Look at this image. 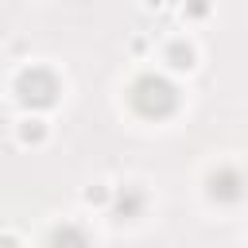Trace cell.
<instances>
[{
    "label": "cell",
    "mask_w": 248,
    "mask_h": 248,
    "mask_svg": "<svg viewBox=\"0 0 248 248\" xmlns=\"http://www.w3.org/2000/svg\"><path fill=\"white\" fill-rule=\"evenodd\" d=\"M209 194L221 198V202H236V198H240V174H236V170L213 174V178H209Z\"/></svg>",
    "instance_id": "obj_3"
},
{
    "label": "cell",
    "mask_w": 248,
    "mask_h": 248,
    "mask_svg": "<svg viewBox=\"0 0 248 248\" xmlns=\"http://www.w3.org/2000/svg\"><path fill=\"white\" fill-rule=\"evenodd\" d=\"M16 93H19V101L31 105V108H46V105H54V97H58V78H54L50 70H43V66H31V70H23V74L16 78Z\"/></svg>",
    "instance_id": "obj_2"
},
{
    "label": "cell",
    "mask_w": 248,
    "mask_h": 248,
    "mask_svg": "<svg viewBox=\"0 0 248 248\" xmlns=\"http://www.w3.org/2000/svg\"><path fill=\"white\" fill-rule=\"evenodd\" d=\"M50 248H89V236L78 225H58L50 232Z\"/></svg>",
    "instance_id": "obj_4"
},
{
    "label": "cell",
    "mask_w": 248,
    "mask_h": 248,
    "mask_svg": "<svg viewBox=\"0 0 248 248\" xmlns=\"http://www.w3.org/2000/svg\"><path fill=\"white\" fill-rule=\"evenodd\" d=\"M43 136H46V128H43V120H27V124H23V140H27V143H39Z\"/></svg>",
    "instance_id": "obj_7"
},
{
    "label": "cell",
    "mask_w": 248,
    "mask_h": 248,
    "mask_svg": "<svg viewBox=\"0 0 248 248\" xmlns=\"http://www.w3.org/2000/svg\"><path fill=\"white\" fill-rule=\"evenodd\" d=\"M132 108L147 120H163L178 108V89L167 81V78H155V74H143L136 85H132Z\"/></svg>",
    "instance_id": "obj_1"
},
{
    "label": "cell",
    "mask_w": 248,
    "mask_h": 248,
    "mask_svg": "<svg viewBox=\"0 0 248 248\" xmlns=\"http://www.w3.org/2000/svg\"><path fill=\"white\" fill-rule=\"evenodd\" d=\"M0 248H19V240L16 236H0Z\"/></svg>",
    "instance_id": "obj_9"
},
{
    "label": "cell",
    "mask_w": 248,
    "mask_h": 248,
    "mask_svg": "<svg viewBox=\"0 0 248 248\" xmlns=\"http://www.w3.org/2000/svg\"><path fill=\"white\" fill-rule=\"evenodd\" d=\"M140 209H143V194H140L136 186H124V190L116 194V213H120V217H140Z\"/></svg>",
    "instance_id": "obj_5"
},
{
    "label": "cell",
    "mask_w": 248,
    "mask_h": 248,
    "mask_svg": "<svg viewBox=\"0 0 248 248\" xmlns=\"http://www.w3.org/2000/svg\"><path fill=\"white\" fill-rule=\"evenodd\" d=\"M167 58H170V66H178V70H190V66H194V50H190L186 43H174V46L167 50Z\"/></svg>",
    "instance_id": "obj_6"
},
{
    "label": "cell",
    "mask_w": 248,
    "mask_h": 248,
    "mask_svg": "<svg viewBox=\"0 0 248 248\" xmlns=\"http://www.w3.org/2000/svg\"><path fill=\"white\" fill-rule=\"evenodd\" d=\"M205 8H209L205 0H190V12H194V16H205Z\"/></svg>",
    "instance_id": "obj_8"
}]
</instances>
